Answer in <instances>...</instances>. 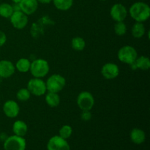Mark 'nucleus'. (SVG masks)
<instances>
[{"instance_id":"2f4dec72","label":"nucleus","mask_w":150,"mask_h":150,"mask_svg":"<svg viewBox=\"0 0 150 150\" xmlns=\"http://www.w3.org/2000/svg\"><path fill=\"white\" fill-rule=\"evenodd\" d=\"M100 1H107V0H100Z\"/></svg>"},{"instance_id":"c85d7f7f","label":"nucleus","mask_w":150,"mask_h":150,"mask_svg":"<svg viewBox=\"0 0 150 150\" xmlns=\"http://www.w3.org/2000/svg\"><path fill=\"white\" fill-rule=\"evenodd\" d=\"M12 7H13V12L20 11L21 10L20 6H19V3H13V4H12Z\"/></svg>"},{"instance_id":"a878e982","label":"nucleus","mask_w":150,"mask_h":150,"mask_svg":"<svg viewBox=\"0 0 150 150\" xmlns=\"http://www.w3.org/2000/svg\"><path fill=\"white\" fill-rule=\"evenodd\" d=\"M72 133H73V128H72L71 126L68 125H64L59 129V136L62 138V139L67 140V139H69L71 136Z\"/></svg>"},{"instance_id":"1a4fd4ad","label":"nucleus","mask_w":150,"mask_h":150,"mask_svg":"<svg viewBox=\"0 0 150 150\" xmlns=\"http://www.w3.org/2000/svg\"><path fill=\"white\" fill-rule=\"evenodd\" d=\"M10 23L12 26L16 29H23L27 26L29 22V18L27 15L23 13L22 11L13 12L12 16L10 17Z\"/></svg>"},{"instance_id":"f257e3e1","label":"nucleus","mask_w":150,"mask_h":150,"mask_svg":"<svg viewBox=\"0 0 150 150\" xmlns=\"http://www.w3.org/2000/svg\"><path fill=\"white\" fill-rule=\"evenodd\" d=\"M128 13L136 22L144 23L149 18L150 7L144 1H136L130 6Z\"/></svg>"},{"instance_id":"ddd939ff","label":"nucleus","mask_w":150,"mask_h":150,"mask_svg":"<svg viewBox=\"0 0 150 150\" xmlns=\"http://www.w3.org/2000/svg\"><path fill=\"white\" fill-rule=\"evenodd\" d=\"M16 72L15 64L9 60H0V78L8 79Z\"/></svg>"},{"instance_id":"20e7f679","label":"nucleus","mask_w":150,"mask_h":150,"mask_svg":"<svg viewBox=\"0 0 150 150\" xmlns=\"http://www.w3.org/2000/svg\"><path fill=\"white\" fill-rule=\"evenodd\" d=\"M47 92L59 93L64 88L66 79L60 74H52L45 81Z\"/></svg>"},{"instance_id":"393cba45","label":"nucleus","mask_w":150,"mask_h":150,"mask_svg":"<svg viewBox=\"0 0 150 150\" xmlns=\"http://www.w3.org/2000/svg\"><path fill=\"white\" fill-rule=\"evenodd\" d=\"M31 93L27 88H21L16 93V98L18 100L25 102L31 98Z\"/></svg>"},{"instance_id":"bb28decb","label":"nucleus","mask_w":150,"mask_h":150,"mask_svg":"<svg viewBox=\"0 0 150 150\" xmlns=\"http://www.w3.org/2000/svg\"><path fill=\"white\" fill-rule=\"evenodd\" d=\"M81 118L83 121L87 122L92 119V113L91 111H82L81 114Z\"/></svg>"},{"instance_id":"423d86ee","label":"nucleus","mask_w":150,"mask_h":150,"mask_svg":"<svg viewBox=\"0 0 150 150\" xmlns=\"http://www.w3.org/2000/svg\"><path fill=\"white\" fill-rule=\"evenodd\" d=\"M76 103L81 111H91L95 105V98L89 92L83 91L78 95Z\"/></svg>"},{"instance_id":"f03ea898","label":"nucleus","mask_w":150,"mask_h":150,"mask_svg":"<svg viewBox=\"0 0 150 150\" xmlns=\"http://www.w3.org/2000/svg\"><path fill=\"white\" fill-rule=\"evenodd\" d=\"M49 70V63L44 59H37L31 62L29 72L34 78L42 79L48 74Z\"/></svg>"},{"instance_id":"f3484780","label":"nucleus","mask_w":150,"mask_h":150,"mask_svg":"<svg viewBox=\"0 0 150 150\" xmlns=\"http://www.w3.org/2000/svg\"><path fill=\"white\" fill-rule=\"evenodd\" d=\"M45 100L48 106L55 108L60 104V97L58 93L47 92L45 94Z\"/></svg>"},{"instance_id":"cd10ccee","label":"nucleus","mask_w":150,"mask_h":150,"mask_svg":"<svg viewBox=\"0 0 150 150\" xmlns=\"http://www.w3.org/2000/svg\"><path fill=\"white\" fill-rule=\"evenodd\" d=\"M7 42V35L2 31H0V47H2Z\"/></svg>"},{"instance_id":"4be33fe9","label":"nucleus","mask_w":150,"mask_h":150,"mask_svg":"<svg viewBox=\"0 0 150 150\" xmlns=\"http://www.w3.org/2000/svg\"><path fill=\"white\" fill-rule=\"evenodd\" d=\"M71 47L76 51H82L86 47V41L83 38L76 37L71 40Z\"/></svg>"},{"instance_id":"7ed1b4c3","label":"nucleus","mask_w":150,"mask_h":150,"mask_svg":"<svg viewBox=\"0 0 150 150\" xmlns=\"http://www.w3.org/2000/svg\"><path fill=\"white\" fill-rule=\"evenodd\" d=\"M138 57L139 55L136 48L130 45H126L121 47L117 52L118 59L121 62L129 65L135 62Z\"/></svg>"},{"instance_id":"7c9ffc66","label":"nucleus","mask_w":150,"mask_h":150,"mask_svg":"<svg viewBox=\"0 0 150 150\" xmlns=\"http://www.w3.org/2000/svg\"><path fill=\"white\" fill-rule=\"evenodd\" d=\"M12 1H13V3H20V1H21V0H11Z\"/></svg>"},{"instance_id":"6ab92c4d","label":"nucleus","mask_w":150,"mask_h":150,"mask_svg":"<svg viewBox=\"0 0 150 150\" xmlns=\"http://www.w3.org/2000/svg\"><path fill=\"white\" fill-rule=\"evenodd\" d=\"M31 65V62L29 59L26 58H21L16 62V64H15V67L16 70L20 73H25L29 71Z\"/></svg>"},{"instance_id":"b1692460","label":"nucleus","mask_w":150,"mask_h":150,"mask_svg":"<svg viewBox=\"0 0 150 150\" xmlns=\"http://www.w3.org/2000/svg\"><path fill=\"white\" fill-rule=\"evenodd\" d=\"M114 32L117 35H118V36H124L127 30V25L125 24L124 21L116 22V23L114 24Z\"/></svg>"},{"instance_id":"f8f14e48","label":"nucleus","mask_w":150,"mask_h":150,"mask_svg":"<svg viewBox=\"0 0 150 150\" xmlns=\"http://www.w3.org/2000/svg\"><path fill=\"white\" fill-rule=\"evenodd\" d=\"M3 112L4 115L10 119L16 118L20 113V106L13 100H7L3 105Z\"/></svg>"},{"instance_id":"a211bd4d","label":"nucleus","mask_w":150,"mask_h":150,"mask_svg":"<svg viewBox=\"0 0 150 150\" xmlns=\"http://www.w3.org/2000/svg\"><path fill=\"white\" fill-rule=\"evenodd\" d=\"M146 33V28L144 23L136 22L131 28V35L136 39H140Z\"/></svg>"},{"instance_id":"2eb2a0df","label":"nucleus","mask_w":150,"mask_h":150,"mask_svg":"<svg viewBox=\"0 0 150 150\" xmlns=\"http://www.w3.org/2000/svg\"><path fill=\"white\" fill-rule=\"evenodd\" d=\"M130 140L136 144H142L145 142L146 134L142 129L133 128L130 133Z\"/></svg>"},{"instance_id":"412c9836","label":"nucleus","mask_w":150,"mask_h":150,"mask_svg":"<svg viewBox=\"0 0 150 150\" xmlns=\"http://www.w3.org/2000/svg\"><path fill=\"white\" fill-rule=\"evenodd\" d=\"M137 69L141 70H148L150 67V59L149 57L145 56L138 57L135 61Z\"/></svg>"},{"instance_id":"39448f33","label":"nucleus","mask_w":150,"mask_h":150,"mask_svg":"<svg viewBox=\"0 0 150 150\" xmlns=\"http://www.w3.org/2000/svg\"><path fill=\"white\" fill-rule=\"evenodd\" d=\"M27 88L30 92L31 95L37 97L45 95L47 92L45 81L39 78H32L28 81Z\"/></svg>"},{"instance_id":"5701e85b","label":"nucleus","mask_w":150,"mask_h":150,"mask_svg":"<svg viewBox=\"0 0 150 150\" xmlns=\"http://www.w3.org/2000/svg\"><path fill=\"white\" fill-rule=\"evenodd\" d=\"M13 13L12 4L9 3H0V16L4 18H10Z\"/></svg>"},{"instance_id":"aec40b11","label":"nucleus","mask_w":150,"mask_h":150,"mask_svg":"<svg viewBox=\"0 0 150 150\" xmlns=\"http://www.w3.org/2000/svg\"><path fill=\"white\" fill-rule=\"evenodd\" d=\"M52 2L57 10L67 11L73 6V0H53Z\"/></svg>"},{"instance_id":"4468645a","label":"nucleus","mask_w":150,"mask_h":150,"mask_svg":"<svg viewBox=\"0 0 150 150\" xmlns=\"http://www.w3.org/2000/svg\"><path fill=\"white\" fill-rule=\"evenodd\" d=\"M21 11L27 16H30L37 11L39 6L38 0H21L19 3Z\"/></svg>"},{"instance_id":"0eeeda50","label":"nucleus","mask_w":150,"mask_h":150,"mask_svg":"<svg viewBox=\"0 0 150 150\" xmlns=\"http://www.w3.org/2000/svg\"><path fill=\"white\" fill-rule=\"evenodd\" d=\"M26 146V142L24 138L16 135L8 136L4 142V150H25Z\"/></svg>"},{"instance_id":"9d476101","label":"nucleus","mask_w":150,"mask_h":150,"mask_svg":"<svg viewBox=\"0 0 150 150\" xmlns=\"http://www.w3.org/2000/svg\"><path fill=\"white\" fill-rule=\"evenodd\" d=\"M48 150H70V145L66 139L59 136H54L48 140L47 144Z\"/></svg>"},{"instance_id":"6e6552de","label":"nucleus","mask_w":150,"mask_h":150,"mask_svg":"<svg viewBox=\"0 0 150 150\" xmlns=\"http://www.w3.org/2000/svg\"><path fill=\"white\" fill-rule=\"evenodd\" d=\"M128 10L124 4L116 3L113 4L110 10V16L115 22L124 21L127 17Z\"/></svg>"},{"instance_id":"dca6fc26","label":"nucleus","mask_w":150,"mask_h":150,"mask_svg":"<svg viewBox=\"0 0 150 150\" xmlns=\"http://www.w3.org/2000/svg\"><path fill=\"white\" fill-rule=\"evenodd\" d=\"M13 132L14 135L23 137L28 132V126L22 120H16L13 125Z\"/></svg>"},{"instance_id":"c756f323","label":"nucleus","mask_w":150,"mask_h":150,"mask_svg":"<svg viewBox=\"0 0 150 150\" xmlns=\"http://www.w3.org/2000/svg\"><path fill=\"white\" fill-rule=\"evenodd\" d=\"M53 0H38V1L39 3H41V4H49V3L52 2Z\"/></svg>"},{"instance_id":"9b49d317","label":"nucleus","mask_w":150,"mask_h":150,"mask_svg":"<svg viewBox=\"0 0 150 150\" xmlns=\"http://www.w3.org/2000/svg\"><path fill=\"white\" fill-rule=\"evenodd\" d=\"M101 75L107 80H113L120 75V67L115 63H105L101 68Z\"/></svg>"}]
</instances>
